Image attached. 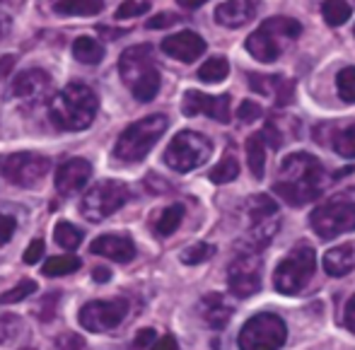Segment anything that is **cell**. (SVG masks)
<instances>
[{
  "label": "cell",
  "mask_w": 355,
  "mask_h": 350,
  "mask_svg": "<svg viewBox=\"0 0 355 350\" xmlns=\"http://www.w3.org/2000/svg\"><path fill=\"white\" fill-rule=\"evenodd\" d=\"M327 174L317 157L307 152L288 155L281 164V174L273 182V191L290 206H307L322 193Z\"/></svg>",
  "instance_id": "6da1fadb"
},
{
  "label": "cell",
  "mask_w": 355,
  "mask_h": 350,
  "mask_svg": "<svg viewBox=\"0 0 355 350\" xmlns=\"http://www.w3.org/2000/svg\"><path fill=\"white\" fill-rule=\"evenodd\" d=\"M97 107L99 102L92 87L83 82H71L53 97L49 114L61 131H85L92 126Z\"/></svg>",
  "instance_id": "7a4b0ae2"
},
{
  "label": "cell",
  "mask_w": 355,
  "mask_h": 350,
  "mask_svg": "<svg viewBox=\"0 0 355 350\" xmlns=\"http://www.w3.org/2000/svg\"><path fill=\"white\" fill-rule=\"evenodd\" d=\"M119 70L138 102H153L162 80H159V70L155 68L153 49L148 44L126 49L119 58Z\"/></svg>",
  "instance_id": "3957f363"
},
{
  "label": "cell",
  "mask_w": 355,
  "mask_h": 350,
  "mask_svg": "<svg viewBox=\"0 0 355 350\" xmlns=\"http://www.w3.org/2000/svg\"><path fill=\"white\" fill-rule=\"evenodd\" d=\"M302 34V24L293 17H271L247 37V51L257 61L273 63Z\"/></svg>",
  "instance_id": "277c9868"
},
{
  "label": "cell",
  "mask_w": 355,
  "mask_h": 350,
  "mask_svg": "<svg viewBox=\"0 0 355 350\" xmlns=\"http://www.w3.org/2000/svg\"><path fill=\"white\" fill-rule=\"evenodd\" d=\"M167 126L169 121L162 114H153V116H145L141 121L131 123L119 136L116 148H114V157L121 159V162H141V159H145V155L155 148V143L162 138Z\"/></svg>",
  "instance_id": "5b68a950"
},
{
  "label": "cell",
  "mask_w": 355,
  "mask_h": 350,
  "mask_svg": "<svg viewBox=\"0 0 355 350\" xmlns=\"http://www.w3.org/2000/svg\"><path fill=\"white\" fill-rule=\"evenodd\" d=\"M317 268V256L312 247H297L283 259L273 273V285L283 295H297L304 290V285L312 280Z\"/></svg>",
  "instance_id": "8992f818"
},
{
  "label": "cell",
  "mask_w": 355,
  "mask_h": 350,
  "mask_svg": "<svg viewBox=\"0 0 355 350\" xmlns=\"http://www.w3.org/2000/svg\"><path fill=\"white\" fill-rule=\"evenodd\" d=\"M213 152V145L206 136L196 131H182L172 138V143L164 150V162L174 172H191L208 162Z\"/></svg>",
  "instance_id": "52a82bcc"
},
{
  "label": "cell",
  "mask_w": 355,
  "mask_h": 350,
  "mask_svg": "<svg viewBox=\"0 0 355 350\" xmlns=\"http://www.w3.org/2000/svg\"><path fill=\"white\" fill-rule=\"evenodd\" d=\"M288 338L285 322L278 314L263 312L252 317L239 331V350H278Z\"/></svg>",
  "instance_id": "ba28073f"
},
{
  "label": "cell",
  "mask_w": 355,
  "mask_h": 350,
  "mask_svg": "<svg viewBox=\"0 0 355 350\" xmlns=\"http://www.w3.org/2000/svg\"><path fill=\"white\" fill-rule=\"evenodd\" d=\"M131 198L126 184L114 182V179H107V182H99L85 193L83 203H80V210L83 215L89 220V222H102L109 215H114L119 208L126 206V201Z\"/></svg>",
  "instance_id": "9c48e42d"
},
{
  "label": "cell",
  "mask_w": 355,
  "mask_h": 350,
  "mask_svg": "<svg viewBox=\"0 0 355 350\" xmlns=\"http://www.w3.org/2000/svg\"><path fill=\"white\" fill-rule=\"evenodd\" d=\"M49 169H51L49 157L37 152H15L0 157V174L17 186H34L46 177Z\"/></svg>",
  "instance_id": "30bf717a"
},
{
  "label": "cell",
  "mask_w": 355,
  "mask_h": 350,
  "mask_svg": "<svg viewBox=\"0 0 355 350\" xmlns=\"http://www.w3.org/2000/svg\"><path fill=\"white\" fill-rule=\"evenodd\" d=\"M309 225L322 239H334L343 232L355 229V206L348 201H331L314 208L309 215Z\"/></svg>",
  "instance_id": "8fae6325"
},
{
  "label": "cell",
  "mask_w": 355,
  "mask_h": 350,
  "mask_svg": "<svg viewBox=\"0 0 355 350\" xmlns=\"http://www.w3.org/2000/svg\"><path fill=\"white\" fill-rule=\"evenodd\" d=\"M128 314L126 299H94L80 309V324L94 333L119 326Z\"/></svg>",
  "instance_id": "7c38bea8"
},
{
  "label": "cell",
  "mask_w": 355,
  "mask_h": 350,
  "mask_svg": "<svg viewBox=\"0 0 355 350\" xmlns=\"http://www.w3.org/2000/svg\"><path fill=\"white\" fill-rule=\"evenodd\" d=\"M227 285L234 297H252L261 290V259L257 254H242L227 268Z\"/></svg>",
  "instance_id": "4fadbf2b"
},
{
  "label": "cell",
  "mask_w": 355,
  "mask_h": 350,
  "mask_svg": "<svg viewBox=\"0 0 355 350\" xmlns=\"http://www.w3.org/2000/svg\"><path fill=\"white\" fill-rule=\"evenodd\" d=\"M182 112L187 114V116L206 114V116L215 119L218 123H227L230 121V94L213 97V94L198 92V89H189V92L184 94Z\"/></svg>",
  "instance_id": "5bb4252c"
},
{
  "label": "cell",
  "mask_w": 355,
  "mask_h": 350,
  "mask_svg": "<svg viewBox=\"0 0 355 350\" xmlns=\"http://www.w3.org/2000/svg\"><path fill=\"white\" fill-rule=\"evenodd\" d=\"M49 92H51V78L39 68L22 70L12 82V94L27 104L42 102Z\"/></svg>",
  "instance_id": "9a60e30c"
},
{
  "label": "cell",
  "mask_w": 355,
  "mask_h": 350,
  "mask_svg": "<svg viewBox=\"0 0 355 350\" xmlns=\"http://www.w3.org/2000/svg\"><path fill=\"white\" fill-rule=\"evenodd\" d=\"M89 179H92V164L83 157H73L58 167L56 189L61 196H71V193L80 191Z\"/></svg>",
  "instance_id": "2e32d148"
},
{
  "label": "cell",
  "mask_w": 355,
  "mask_h": 350,
  "mask_svg": "<svg viewBox=\"0 0 355 350\" xmlns=\"http://www.w3.org/2000/svg\"><path fill=\"white\" fill-rule=\"evenodd\" d=\"M162 51L167 56L177 58V61H184V63H193L198 56L206 53V42L198 37L196 32H177L172 37H167L162 42Z\"/></svg>",
  "instance_id": "e0dca14e"
},
{
  "label": "cell",
  "mask_w": 355,
  "mask_h": 350,
  "mask_svg": "<svg viewBox=\"0 0 355 350\" xmlns=\"http://www.w3.org/2000/svg\"><path fill=\"white\" fill-rule=\"evenodd\" d=\"M259 12V0H225L215 10V22L227 29H239L249 24Z\"/></svg>",
  "instance_id": "ac0fdd59"
},
{
  "label": "cell",
  "mask_w": 355,
  "mask_h": 350,
  "mask_svg": "<svg viewBox=\"0 0 355 350\" xmlns=\"http://www.w3.org/2000/svg\"><path fill=\"white\" fill-rule=\"evenodd\" d=\"M89 252L97 256H107L116 263H128L136 256V244L131 242V237L126 234H102L92 242Z\"/></svg>",
  "instance_id": "d6986e66"
},
{
  "label": "cell",
  "mask_w": 355,
  "mask_h": 350,
  "mask_svg": "<svg viewBox=\"0 0 355 350\" xmlns=\"http://www.w3.org/2000/svg\"><path fill=\"white\" fill-rule=\"evenodd\" d=\"M249 80V87L254 89V92L259 94H266V97H273L276 99V104H285L293 99V82H290L288 78H283V75H263V73H249L247 75Z\"/></svg>",
  "instance_id": "ffe728a7"
},
{
  "label": "cell",
  "mask_w": 355,
  "mask_h": 350,
  "mask_svg": "<svg viewBox=\"0 0 355 350\" xmlns=\"http://www.w3.org/2000/svg\"><path fill=\"white\" fill-rule=\"evenodd\" d=\"M201 317L206 319V324L211 329H225L230 317H232V307H230L223 295L211 292L201 299Z\"/></svg>",
  "instance_id": "44dd1931"
},
{
  "label": "cell",
  "mask_w": 355,
  "mask_h": 350,
  "mask_svg": "<svg viewBox=\"0 0 355 350\" xmlns=\"http://www.w3.org/2000/svg\"><path fill=\"white\" fill-rule=\"evenodd\" d=\"M355 266V249L353 244H341V247H334L324 254V271L334 278H341L346 273H351Z\"/></svg>",
  "instance_id": "7402d4cb"
},
{
  "label": "cell",
  "mask_w": 355,
  "mask_h": 350,
  "mask_svg": "<svg viewBox=\"0 0 355 350\" xmlns=\"http://www.w3.org/2000/svg\"><path fill=\"white\" fill-rule=\"evenodd\" d=\"M53 10L68 17H92L104 10V0H51Z\"/></svg>",
  "instance_id": "603a6c76"
},
{
  "label": "cell",
  "mask_w": 355,
  "mask_h": 350,
  "mask_svg": "<svg viewBox=\"0 0 355 350\" xmlns=\"http://www.w3.org/2000/svg\"><path fill=\"white\" fill-rule=\"evenodd\" d=\"M73 56L78 63L85 66H97L104 58V46L99 42H94L92 37H78L73 42Z\"/></svg>",
  "instance_id": "cb8c5ba5"
},
{
  "label": "cell",
  "mask_w": 355,
  "mask_h": 350,
  "mask_svg": "<svg viewBox=\"0 0 355 350\" xmlns=\"http://www.w3.org/2000/svg\"><path fill=\"white\" fill-rule=\"evenodd\" d=\"M247 159L254 177L263 179V169H266V143H263V133L247 138Z\"/></svg>",
  "instance_id": "d4e9b609"
},
{
  "label": "cell",
  "mask_w": 355,
  "mask_h": 350,
  "mask_svg": "<svg viewBox=\"0 0 355 350\" xmlns=\"http://www.w3.org/2000/svg\"><path fill=\"white\" fill-rule=\"evenodd\" d=\"M237 177H239V162H237V157H234L232 150H227L225 157L218 162V167L211 169V182L213 184H230Z\"/></svg>",
  "instance_id": "484cf974"
},
{
  "label": "cell",
  "mask_w": 355,
  "mask_h": 350,
  "mask_svg": "<svg viewBox=\"0 0 355 350\" xmlns=\"http://www.w3.org/2000/svg\"><path fill=\"white\" fill-rule=\"evenodd\" d=\"M184 220V208L182 206H169L159 213V218L155 220V232L159 237H169L172 232H177V227Z\"/></svg>",
  "instance_id": "4316f807"
},
{
  "label": "cell",
  "mask_w": 355,
  "mask_h": 350,
  "mask_svg": "<svg viewBox=\"0 0 355 350\" xmlns=\"http://www.w3.org/2000/svg\"><path fill=\"white\" fill-rule=\"evenodd\" d=\"M322 15H324V19H327V24L341 27V24H346L348 19H351L353 8L346 0H327V3L322 5Z\"/></svg>",
  "instance_id": "83f0119b"
},
{
  "label": "cell",
  "mask_w": 355,
  "mask_h": 350,
  "mask_svg": "<svg viewBox=\"0 0 355 350\" xmlns=\"http://www.w3.org/2000/svg\"><path fill=\"white\" fill-rule=\"evenodd\" d=\"M278 213V206L273 198H268L266 193H259L249 201V218H252L254 225H261L263 220L273 218Z\"/></svg>",
  "instance_id": "f1b7e54d"
},
{
  "label": "cell",
  "mask_w": 355,
  "mask_h": 350,
  "mask_svg": "<svg viewBox=\"0 0 355 350\" xmlns=\"http://www.w3.org/2000/svg\"><path fill=\"white\" fill-rule=\"evenodd\" d=\"M227 73H230V63H227V58H223V56L208 58V61L198 68V78H201L203 82H220V80L227 78Z\"/></svg>",
  "instance_id": "f546056e"
},
{
  "label": "cell",
  "mask_w": 355,
  "mask_h": 350,
  "mask_svg": "<svg viewBox=\"0 0 355 350\" xmlns=\"http://www.w3.org/2000/svg\"><path fill=\"white\" fill-rule=\"evenodd\" d=\"M80 268V259L78 256H53L44 263V276L46 278H58V276H68L75 273Z\"/></svg>",
  "instance_id": "4dcf8cb0"
},
{
  "label": "cell",
  "mask_w": 355,
  "mask_h": 350,
  "mask_svg": "<svg viewBox=\"0 0 355 350\" xmlns=\"http://www.w3.org/2000/svg\"><path fill=\"white\" fill-rule=\"evenodd\" d=\"M53 237H56V242L61 244L63 249H68V252L78 249L80 242H83V232L71 222H58L56 229H53Z\"/></svg>",
  "instance_id": "1f68e13d"
},
{
  "label": "cell",
  "mask_w": 355,
  "mask_h": 350,
  "mask_svg": "<svg viewBox=\"0 0 355 350\" xmlns=\"http://www.w3.org/2000/svg\"><path fill=\"white\" fill-rule=\"evenodd\" d=\"M334 150H336L341 157L355 159V123L353 126H346L343 131H338L334 136Z\"/></svg>",
  "instance_id": "d6a6232c"
},
{
  "label": "cell",
  "mask_w": 355,
  "mask_h": 350,
  "mask_svg": "<svg viewBox=\"0 0 355 350\" xmlns=\"http://www.w3.org/2000/svg\"><path fill=\"white\" fill-rule=\"evenodd\" d=\"M336 89L343 102H351V104L355 102V66L343 68L341 73L336 75Z\"/></svg>",
  "instance_id": "836d02e7"
},
{
  "label": "cell",
  "mask_w": 355,
  "mask_h": 350,
  "mask_svg": "<svg viewBox=\"0 0 355 350\" xmlns=\"http://www.w3.org/2000/svg\"><path fill=\"white\" fill-rule=\"evenodd\" d=\"M37 292V283L34 280H22L19 285H15L12 290H8V292L0 295V304H15V302H22V299H27L29 295Z\"/></svg>",
  "instance_id": "e575fe53"
},
{
  "label": "cell",
  "mask_w": 355,
  "mask_h": 350,
  "mask_svg": "<svg viewBox=\"0 0 355 350\" xmlns=\"http://www.w3.org/2000/svg\"><path fill=\"white\" fill-rule=\"evenodd\" d=\"M215 254V247L213 244H193V247H189V249H184V254H182V261L187 263V266H196V263H203V261H208Z\"/></svg>",
  "instance_id": "d590c367"
},
{
  "label": "cell",
  "mask_w": 355,
  "mask_h": 350,
  "mask_svg": "<svg viewBox=\"0 0 355 350\" xmlns=\"http://www.w3.org/2000/svg\"><path fill=\"white\" fill-rule=\"evenodd\" d=\"M22 329V322L12 314H3L0 317V343H10Z\"/></svg>",
  "instance_id": "8d00e7d4"
},
{
  "label": "cell",
  "mask_w": 355,
  "mask_h": 350,
  "mask_svg": "<svg viewBox=\"0 0 355 350\" xmlns=\"http://www.w3.org/2000/svg\"><path fill=\"white\" fill-rule=\"evenodd\" d=\"M263 116V109L259 107L257 102H252V99H244L242 104H239V109H237V119L242 123H254L257 119H261Z\"/></svg>",
  "instance_id": "74e56055"
},
{
  "label": "cell",
  "mask_w": 355,
  "mask_h": 350,
  "mask_svg": "<svg viewBox=\"0 0 355 350\" xmlns=\"http://www.w3.org/2000/svg\"><path fill=\"white\" fill-rule=\"evenodd\" d=\"M150 10L148 3H136V0H126V3L119 5L116 19H128V17H141Z\"/></svg>",
  "instance_id": "f35d334b"
},
{
  "label": "cell",
  "mask_w": 355,
  "mask_h": 350,
  "mask_svg": "<svg viewBox=\"0 0 355 350\" xmlns=\"http://www.w3.org/2000/svg\"><path fill=\"white\" fill-rule=\"evenodd\" d=\"M56 343H58V348H61V350H87L85 338L78 336V333H63Z\"/></svg>",
  "instance_id": "ab89813d"
},
{
  "label": "cell",
  "mask_w": 355,
  "mask_h": 350,
  "mask_svg": "<svg viewBox=\"0 0 355 350\" xmlns=\"http://www.w3.org/2000/svg\"><path fill=\"white\" fill-rule=\"evenodd\" d=\"M56 302H58V292H51L46 295V297L42 299V304H39V319H44V322H49V319H53V314H56Z\"/></svg>",
  "instance_id": "60d3db41"
},
{
  "label": "cell",
  "mask_w": 355,
  "mask_h": 350,
  "mask_svg": "<svg viewBox=\"0 0 355 350\" xmlns=\"http://www.w3.org/2000/svg\"><path fill=\"white\" fill-rule=\"evenodd\" d=\"M15 227H17V222H15L12 215H3V213H0V244H8L10 239H12Z\"/></svg>",
  "instance_id": "b9f144b4"
},
{
  "label": "cell",
  "mask_w": 355,
  "mask_h": 350,
  "mask_svg": "<svg viewBox=\"0 0 355 350\" xmlns=\"http://www.w3.org/2000/svg\"><path fill=\"white\" fill-rule=\"evenodd\" d=\"M263 138H268V145H271L273 150H278L283 145V138H281V131H278L276 119H271V121L266 123V128H263Z\"/></svg>",
  "instance_id": "7bdbcfd3"
},
{
  "label": "cell",
  "mask_w": 355,
  "mask_h": 350,
  "mask_svg": "<svg viewBox=\"0 0 355 350\" xmlns=\"http://www.w3.org/2000/svg\"><path fill=\"white\" fill-rule=\"evenodd\" d=\"M174 22H179V15H174V12H159V15H155V17H150L148 27L150 29H162V27H169V24H174Z\"/></svg>",
  "instance_id": "ee69618b"
},
{
  "label": "cell",
  "mask_w": 355,
  "mask_h": 350,
  "mask_svg": "<svg viewBox=\"0 0 355 350\" xmlns=\"http://www.w3.org/2000/svg\"><path fill=\"white\" fill-rule=\"evenodd\" d=\"M42 256H44V242L42 239H34V242L27 247V252H24V263L32 266V263H37Z\"/></svg>",
  "instance_id": "f6af8a7d"
},
{
  "label": "cell",
  "mask_w": 355,
  "mask_h": 350,
  "mask_svg": "<svg viewBox=\"0 0 355 350\" xmlns=\"http://www.w3.org/2000/svg\"><path fill=\"white\" fill-rule=\"evenodd\" d=\"M153 341H155V329H143V331H138L136 341H133V348L145 350V348H150V343Z\"/></svg>",
  "instance_id": "bcb514c9"
},
{
  "label": "cell",
  "mask_w": 355,
  "mask_h": 350,
  "mask_svg": "<svg viewBox=\"0 0 355 350\" xmlns=\"http://www.w3.org/2000/svg\"><path fill=\"white\" fill-rule=\"evenodd\" d=\"M343 324H346V329L351 333H355V295L351 299H348L346 304V314H343Z\"/></svg>",
  "instance_id": "7dc6e473"
},
{
  "label": "cell",
  "mask_w": 355,
  "mask_h": 350,
  "mask_svg": "<svg viewBox=\"0 0 355 350\" xmlns=\"http://www.w3.org/2000/svg\"><path fill=\"white\" fill-rule=\"evenodd\" d=\"M150 350H179V346H177V341H174L172 336H162L157 343H153V346H150Z\"/></svg>",
  "instance_id": "c3c4849f"
},
{
  "label": "cell",
  "mask_w": 355,
  "mask_h": 350,
  "mask_svg": "<svg viewBox=\"0 0 355 350\" xmlns=\"http://www.w3.org/2000/svg\"><path fill=\"white\" fill-rule=\"evenodd\" d=\"M92 278L97 280V283H107V280L112 278V271H109V268H104V266H97L92 271Z\"/></svg>",
  "instance_id": "681fc988"
},
{
  "label": "cell",
  "mask_w": 355,
  "mask_h": 350,
  "mask_svg": "<svg viewBox=\"0 0 355 350\" xmlns=\"http://www.w3.org/2000/svg\"><path fill=\"white\" fill-rule=\"evenodd\" d=\"M99 34H102V37H107V39H119V37H123L121 29H109V27H99Z\"/></svg>",
  "instance_id": "f907efd6"
},
{
  "label": "cell",
  "mask_w": 355,
  "mask_h": 350,
  "mask_svg": "<svg viewBox=\"0 0 355 350\" xmlns=\"http://www.w3.org/2000/svg\"><path fill=\"white\" fill-rule=\"evenodd\" d=\"M8 32H10V17L0 12V39L8 37Z\"/></svg>",
  "instance_id": "816d5d0a"
},
{
  "label": "cell",
  "mask_w": 355,
  "mask_h": 350,
  "mask_svg": "<svg viewBox=\"0 0 355 350\" xmlns=\"http://www.w3.org/2000/svg\"><path fill=\"white\" fill-rule=\"evenodd\" d=\"M182 8H187V10H193V8H201L203 3H208V0H177Z\"/></svg>",
  "instance_id": "f5cc1de1"
},
{
  "label": "cell",
  "mask_w": 355,
  "mask_h": 350,
  "mask_svg": "<svg viewBox=\"0 0 355 350\" xmlns=\"http://www.w3.org/2000/svg\"><path fill=\"white\" fill-rule=\"evenodd\" d=\"M19 350H34V348H19Z\"/></svg>",
  "instance_id": "db71d44e"
},
{
  "label": "cell",
  "mask_w": 355,
  "mask_h": 350,
  "mask_svg": "<svg viewBox=\"0 0 355 350\" xmlns=\"http://www.w3.org/2000/svg\"><path fill=\"white\" fill-rule=\"evenodd\" d=\"M0 75H3V73H0Z\"/></svg>",
  "instance_id": "11a10c76"
}]
</instances>
